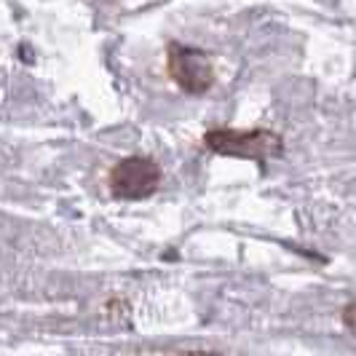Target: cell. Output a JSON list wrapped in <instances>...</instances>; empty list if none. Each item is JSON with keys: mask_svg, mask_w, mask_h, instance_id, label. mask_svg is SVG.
<instances>
[{"mask_svg": "<svg viewBox=\"0 0 356 356\" xmlns=\"http://www.w3.org/2000/svg\"><path fill=\"white\" fill-rule=\"evenodd\" d=\"M110 193L118 201H143L153 196L161 185V166L147 156H129L110 169Z\"/></svg>", "mask_w": 356, "mask_h": 356, "instance_id": "obj_2", "label": "cell"}, {"mask_svg": "<svg viewBox=\"0 0 356 356\" xmlns=\"http://www.w3.org/2000/svg\"><path fill=\"white\" fill-rule=\"evenodd\" d=\"M204 145L220 153V156H231V159L254 161L260 166H266L268 161L279 159L284 143L276 131L268 129H228V126H217L204 134Z\"/></svg>", "mask_w": 356, "mask_h": 356, "instance_id": "obj_1", "label": "cell"}, {"mask_svg": "<svg viewBox=\"0 0 356 356\" xmlns=\"http://www.w3.org/2000/svg\"><path fill=\"white\" fill-rule=\"evenodd\" d=\"M166 67L172 81L177 83L185 94L201 97L212 89L214 70L207 51H201L196 46H182V43H169L166 49Z\"/></svg>", "mask_w": 356, "mask_h": 356, "instance_id": "obj_3", "label": "cell"}, {"mask_svg": "<svg viewBox=\"0 0 356 356\" xmlns=\"http://www.w3.org/2000/svg\"><path fill=\"white\" fill-rule=\"evenodd\" d=\"M124 356H214L207 351H129Z\"/></svg>", "mask_w": 356, "mask_h": 356, "instance_id": "obj_4", "label": "cell"}, {"mask_svg": "<svg viewBox=\"0 0 356 356\" xmlns=\"http://www.w3.org/2000/svg\"><path fill=\"white\" fill-rule=\"evenodd\" d=\"M343 321H346V327L354 332V303H348L343 308Z\"/></svg>", "mask_w": 356, "mask_h": 356, "instance_id": "obj_5", "label": "cell"}]
</instances>
